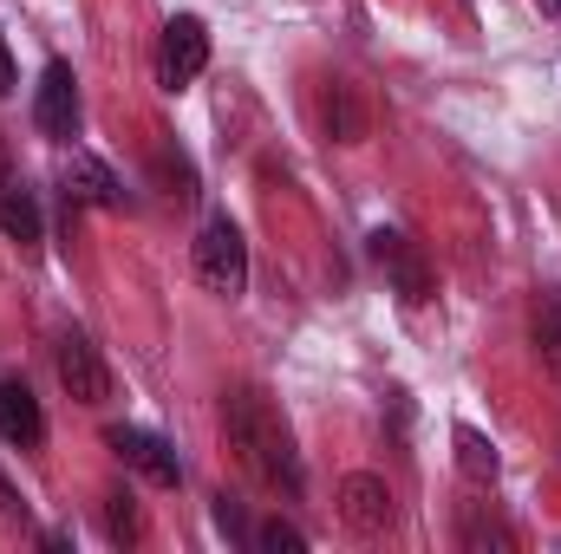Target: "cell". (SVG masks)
I'll return each mask as SVG.
<instances>
[{"label":"cell","mask_w":561,"mask_h":554,"mask_svg":"<svg viewBox=\"0 0 561 554\" xmlns=\"http://www.w3.org/2000/svg\"><path fill=\"white\" fill-rule=\"evenodd\" d=\"M222 424H229V443L242 450V463H249L268 489H280V496H300V489H307V470H300L294 430L280 424V412L255 392V385H242V392L222 399Z\"/></svg>","instance_id":"1"},{"label":"cell","mask_w":561,"mask_h":554,"mask_svg":"<svg viewBox=\"0 0 561 554\" xmlns=\"http://www.w3.org/2000/svg\"><path fill=\"white\" fill-rule=\"evenodd\" d=\"M190 268H196V280H203L209 293L236 300V293L249 287V242H242V229H236L229 216H209L203 235H196V249H190Z\"/></svg>","instance_id":"2"},{"label":"cell","mask_w":561,"mask_h":554,"mask_svg":"<svg viewBox=\"0 0 561 554\" xmlns=\"http://www.w3.org/2000/svg\"><path fill=\"white\" fill-rule=\"evenodd\" d=\"M203 66H209V26H203L196 13H176V20L163 26V46H157V79H163V92L196 85Z\"/></svg>","instance_id":"3"},{"label":"cell","mask_w":561,"mask_h":554,"mask_svg":"<svg viewBox=\"0 0 561 554\" xmlns=\"http://www.w3.org/2000/svg\"><path fill=\"white\" fill-rule=\"evenodd\" d=\"M53 366H59V385H66L79 405H105V399H112V366H105V353H99L79 326H72V333H59Z\"/></svg>","instance_id":"4"},{"label":"cell","mask_w":561,"mask_h":554,"mask_svg":"<svg viewBox=\"0 0 561 554\" xmlns=\"http://www.w3.org/2000/svg\"><path fill=\"white\" fill-rule=\"evenodd\" d=\"M373 262L386 268L392 293H399L405 307H424V300L437 293V280H431V262H424V249L412 242V235H399V229H379V235H373Z\"/></svg>","instance_id":"5"},{"label":"cell","mask_w":561,"mask_h":554,"mask_svg":"<svg viewBox=\"0 0 561 554\" xmlns=\"http://www.w3.org/2000/svg\"><path fill=\"white\" fill-rule=\"evenodd\" d=\"M105 443H112V457H118L125 470H138L144 483H157V489H176V483H183V463H176V450H170L157 430L112 424V430H105Z\"/></svg>","instance_id":"6"},{"label":"cell","mask_w":561,"mask_h":554,"mask_svg":"<svg viewBox=\"0 0 561 554\" xmlns=\"http://www.w3.org/2000/svg\"><path fill=\"white\" fill-rule=\"evenodd\" d=\"M33 125H39V138L66 143L79 138V85H72V66H46L39 72V85H33Z\"/></svg>","instance_id":"7"},{"label":"cell","mask_w":561,"mask_h":554,"mask_svg":"<svg viewBox=\"0 0 561 554\" xmlns=\"http://www.w3.org/2000/svg\"><path fill=\"white\" fill-rule=\"evenodd\" d=\"M340 522L353 529V535H386L392 529V489H386V476H366V470H353L346 483H340Z\"/></svg>","instance_id":"8"},{"label":"cell","mask_w":561,"mask_h":554,"mask_svg":"<svg viewBox=\"0 0 561 554\" xmlns=\"http://www.w3.org/2000/svg\"><path fill=\"white\" fill-rule=\"evenodd\" d=\"M66 203H85V209H125V183L112 176L105 157L72 150V157H66Z\"/></svg>","instance_id":"9"},{"label":"cell","mask_w":561,"mask_h":554,"mask_svg":"<svg viewBox=\"0 0 561 554\" xmlns=\"http://www.w3.org/2000/svg\"><path fill=\"white\" fill-rule=\"evenodd\" d=\"M0 235H7V242H20L26 255L46 242V216H39V196H33L20 176H7V183H0Z\"/></svg>","instance_id":"10"},{"label":"cell","mask_w":561,"mask_h":554,"mask_svg":"<svg viewBox=\"0 0 561 554\" xmlns=\"http://www.w3.org/2000/svg\"><path fill=\"white\" fill-rule=\"evenodd\" d=\"M0 437L20 443V450H33V443L46 437V412H39V399L26 392V379H0Z\"/></svg>","instance_id":"11"},{"label":"cell","mask_w":561,"mask_h":554,"mask_svg":"<svg viewBox=\"0 0 561 554\" xmlns=\"http://www.w3.org/2000/svg\"><path fill=\"white\" fill-rule=\"evenodd\" d=\"M536 353H542L549 379L561 385V293H556V287L536 300Z\"/></svg>","instance_id":"12"},{"label":"cell","mask_w":561,"mask_h":554,"mask_svg":"<svg viewBox=\"0 0 561 554\" xmlns=\"http://www.w3.org/2000/svg\"><path fill=\"white\" fill-rule=\"evenodd\" d=\"M457 463H463V476H470V483H496V470H503V463H496V450H490V437H483V430H470V424L457 430Z\"/></svg>","instance_id":"13"},{"label":"cell","mask_w":561,"mask_h":554,"mask_svg":"<svg viewBox=\"0 0 561 554\" xmlns=\"http://www.w3.org/2000/svg\"><path fill=\"white\" fill-rule=\"evenodd\" d=\"M105 535H112L118 549L144 542V516H138V496H131V489H118V496L105 503Z\"/></svg>","instance_id":"14"},{"label":"cell","mask_w":561,"mask_h":554,"mask_svg":"<svg viewBox=\"0 0 561 554\" xmlns=\"http://www.w3.org/2000/svg\"><path fill=\"white\" fill-rule=\"evenodd\" d=\"M249 542H255L262 554H307V535H300L294 522H262V529H255Z\"/></svg>","instance_id":"15"},{"label":"cell","mask_w":561,"mask_h":554,"mask_svg":"<svg viewBox=\"0 0 561 554\" xmlns=\"http://www.w3.org/2000/svg\"><path fill=\"white\" fill-rule=\"evenodd\" d=\"M216 529L229 535V542H249L255 529H249V516H242V503L236 496H216Z\"/></svg>","instance_id":"16"},{"label":"cell","mask_w":561,"mask_h":554,"mask_svg":"<svg viewBox=\"0 0 561 554\" xmlns=\"http://www.w3.org/2000/svg\"><path fill=\"white\" fill-rule=\"evenodd\" d=\"M0 529H26V496L0 476Z\"/></svg>","instance_id":"17"},{"label":"cell","mask_w":561,"mask_h":554,"mask_svg":"<svg viewBox=\"0 0 561 554\" xmlns=\"http://www.w3.org/2000/svg\"><path fill=\"white\" fill-rule=\"evenodd\" d=\"M20 85V72H13V53H7V33H0V99Z\"/></svg>","instance_id":"18"},{"label":"cell","mask_w":561,"mask_h":554,"mask_svg":"<svg viewBox=\"0 0 561 554\" xmlns=\"http://www.w3.org/2000/svg\"><path fill=\"white\" fill-rule=\"evenodd\" d=\"M0 183H7V157H0Z\"/></svg>","instance_id":"19"}]
</instances>
